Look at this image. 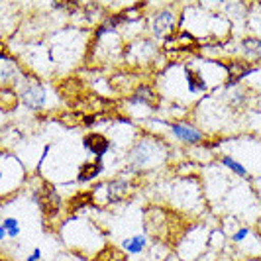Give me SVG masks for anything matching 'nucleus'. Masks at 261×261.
I'll use <instances>...</instances> for the list:
<instances>
[{
	"label": "nucleus",
	"mask_w": 261,
	"mask_h": 261,
	"mask_svg": "<svg viewBox=\"0 0 261 261\" xmlns=\"http://www.w3.org/2000/svg\"><path fill=\"white\" fill-rule=\"evenodd\" d=\"M22 234V224L18 218L14 216H4L2 224H0V242H6V240H18Z\"/></svg>",
	"instance_id": "nucleus-14"
},
{
	"label": "nucleus",
	"mask_w": 261,
	"mask_h": 261,
	"mask_svg": "<svg viewBox=\"0 0 261 261\" xmlns=\"http://www.w3.org/2000/svg\"><path fill=\"white\" fill-rule=\"evenodd\" d=\"M167 130L173 136V140L181 142L183 145H200L206 140V134L198 126L187 122V120H175L167 124Z\"/></svg>",
	"instance_id": "nucleus-5"
},
{
	"label": "nucleus",
	"mask_w": 261,
	"mask_h": 261,
	"mask_svg": "<svg viewBox=\"0 0 261 261\" xmlns=\"http://www.w3.org/2000/svg\"><path fill=\"white\" fill-rule=\"evenodd\" d=\"M105 173V161H96V159H89L85 161L77 173V183L79 185H87L96 181L100 175Z\"/></svg>",
	"instance_id": "nucleus-11"
},
{
	"label": "nucleus",
	"mask_w": 261,
	"mask_h": 261,
	"mask_svg": "<svg viewBox=\"0 0 261 261\" xmlns=\"http://www.w3.org/2000/svg\"><path fill=\"white\" fill-rule=\"evenodd\" d=\"M251 234H253V230H251L249 226H242V228H238V230H234V232H232V236H230V242H232L234 246H242V244H244V242H246Z\"/></svg>",
	"instance_id": "nucleus-16"
},
{
	"label": "nucleus",
	"mask_w": 261,
	"mask_h": 261,
	"mask_svg": "<svg viewBox=\"0 0 261 261\" xmlns=\"http://www.w3.org/2000/svg\"><path fill=\"white\" fill-rule=\"evenodd\" d=\"M41 259H43V251H41V248H34L26 255V261H41Z\"/></svg>",
	"instance_id": "nucleus-18"
},
{
	"label": "nucleus",
	"mask_w": 261,
	"mask_h": 261,
	"mask_svg": "<svg viewBox=\"0 0 261 261\" xmlns=\"http://www.w3.org/2000/svg\"><path fill=\"white\" fill-rule=\"evenodd\" d=\"M18 94L20 100L30 108V110H41L47 105V91L43 87V83L36 77L26 75L22 85L18 87Z\"/></svg>",
	"instance_id": "nucleus-4"
},
{
	"label": "nucleus",
	"mask_w": 261,
	"mask_h": 261,
	"mask_svg": "<svg viewBox=\"0 0 261 261\" xmlns=\"http://www.w3.org/2000/svg\"><path fill=\"white\" fill-rule=\"evenodd\" d=\"M83 147L96 161H102L106 157V153L112 149V142L106 138L105 134H100V132H91V134H87L83 138Z\"/></svg>",
	"instance_id": "nucleus-8"
},
{
	"label": "nucleus",
	"mask_w": 261,
	"mask_h": 261,
	"mask_svg": "<svg viewBox=\"0 0 261 261\" xmlns=\"http://www.w3.org/2000/svg\"><path fill=\"white\" fill-rule=\"evenodd\" d=\"M169 159V145L163 140H159L155 136H140L130 149L126 151V167H124V175L126 173H149V171L161 169Z\"/></svg>",
	"instance_id": "nucleus-1"
},
{
	"label": "nucleus",
	"mask_w": 261,
	"mask_h": 261,
	"mask_svg": "<svg viewBox=\"0 0 261 261\" xmlns=\"http://www.w3.org/2000/svg\"><path fill=\"white\" fill-rule=\"evenodd\" d=\"M242 55L248 63H261V36H248L240 41Z\"/></svg>",
	"instance_id": "nucleus-13"
},
{
	"label": "nucleus",
	"mask_w": 261,
	"mask_h": 261,
	"mask_svg": "<svg viewBox=\"0 0 261 261\" xmlns=\"http://www.w3.org/2000/svg\"><path fill=\"white\" fill-rule=\"evenodd\" d=\"M159 55V45L153 38H136L124 45V57L132 65H147Z\"/></svg>",
	"instance_id": "nucleus-3"
},
{
	"label": "nucleus",
	"mask_w": 261,
	"mask_h": 261,
	"mask_svg": "<svg viewBox=\"0 0 261 261\" xmlns=\"http://www.w3.org/2000/svg\"><path fill=\"white\" fill-rule=\"evenodd\" d=\"M128 102H130V105L151 106V108H155V106L159 105V94H157V91L151 85L142 83V85H138L136 91L128 96Z\"/></svg>",
	"instance_id": "nucleus-9"
},
{
	"label": "nucleus",
	"mask_w": 261,
	"mask_h": 261,
	"mask_svg": "<svg viewBox=\"0 0 261 261\" xmlns=\"http://www.w3.org/2000/svg\"><path fill=\"white\" fill-rule=\"evenodd\" d=\"M106 204H120L134 193V183L128 177H114L110 181L102 183Z\"/></svg>",
	"instance_id": "nucleus-6"
},
{
	"label": "nucleus",
	"mask_w": 261,
	"mask_h": 261,
	"mask_svg": "<svg viewBox=\"0 0 261 261\" xmlns=\"http://www.w3.org/2000/svg\"><path fill=\"white\" fill-rule=\"evenodd\" d=\"M185 81H187V89H189L191 94H200V92L210 91L208 81H206L204 75H202L198 69H195V67L185 65Z\"/></svg>",
	"instance_id": "nucleus-12"
},
{
	"label": "nucleus",
	"mask_w": 261,
	"mask_h": 261,
	"mask_svg": "<svg viewBox=\"0 0 261 261\" xmlns=\"http://www.w3.org/2000/svg\"><path fill=\"white\" fill-rule=\"evenodd\" d=\"M183 16L177 12L175 6H161L153 10L151 14H147V32L149 38H153L155 41H163V39L171 38L177 32V24Z\"/></svg>",
	"instance_id": "nucleus-2"
},
{
	"label": "nucleus",
	"mask_w": 261,
	"mask_h": 261,
	"mask_svg": "<svg viewBox=\"0 0 261 261\" xmlns=\"http://www.w3.org/2000/svg\"><path fill=\"white\" fill-rule=\"evenodd\" d=\"M249 24L253 26V30L261 34V4H253V6H249Z\"/></svg>",
	"instance_id": "nucleus-17"
},
{
	"label": "nucleus",
	"mask_w": 261,
	"mask_h": 261,
	"mask_svg": "<svg viewBox=\"0 0 261 261\" xmlns=\"http://www.w3.org/2000/svg\"><path fill=\"white\" fill-rule=\"evenodd\" d=\"M147 246H149V236L147 234L128 236V238H124V240H122V244H120L122 251H124L126 255H130V257L144 255L145 251H147Z\"/></svg>",
	"instance_id": "nucleus-10"
},
{
	"label": "nucleus",
	"mask_w": 261,
	"mask_h": 261,
	"mask_svg": "<svg viewBox=\"0 0 261 261\" xmlns=\"http://www.w3.org/2000/svg\"><path fill=\"white\" fill-rule=\"evenodd\" d=\"M32 198H34V202L38 204L39 208L43 210V214H45V216L55 214L57 210L61 208V204H63L61 196L55 193V189H53L49 183H43L41 185V189H34Z\"/></svg>",
	"instance_id": "nucleus-7"
},
{
	"label": "nucleus",
	"mask_w": 261,
	"mask_h": 261,
	"mask_svg": "<svg viewBox=\"0 0 261 261\" xmlns=\"http://www.w3.org/2000/svg\"><path fill=\"white\" fill-rule=\"evenodd\" d=\"M248 261H259V259H248Z\"/></svg>",
	"instance_id": "nucleus-19"
},
{
	"label": "nucleus",
	"mask_w": 261,
	"mask_h": 261,
	"mask_svg": "<svg viewBox=\"0 0 261 261\" xmlns=\"http://www.w3.org/2000/svg\"><path fill=\"white\" fill-rule=\"evenodd\" d=\"M220 163H222L224 167L228 171H232L236 177H240V179H249V173L248 169L232 155H220Z\"/></svg>",
	"instance_id": "nucleus-15"
}]
</instances>
